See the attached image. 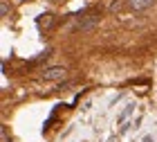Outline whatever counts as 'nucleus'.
<instances>
[{
    "instance_id": "obj_1",
    "label": "nucleus",
    "mask_w": 157,
    "mask_h": 142,
    "mask_svg": "<svg viewBox=\"0 0 157 142\" xmlns=\"http://www.w3.org/2000/svg\"><path fill=\"white\" fill-rule=\"evenodd\" d=\"M99 20H101V9H97V7H92V9H85L78 14V20L74 25L76 32H90L92 27L99 25Z\"/></svg>"
},
{
    "instance_id": "obj_2",
    "label": "nucleus",
    "mask_w": 157,
    "mask_h": 142,
    "mask_svg": "<svg viewBox=\"0 0 157 142\" xmlns=\"http://www.w3.org/2000/svg\"><path fill=\"white\" fill-rule=\"evenodd\" d=\"M65 75H67V70L63 66H52V68L43 70L40 79H45V81H61V79H65Z\"/></svg>"
},
{
    "instance_id": "obj_3",
    "label": "nucleus",
    "mask_w": 157,
    "mask_h": 142,
    "mask_svg": "<svg viewBox=\"0 0 157 142\" xmlns=\"http://www.w3.org/2000/svg\"><path fill=\"white\" fill-rule=\"evenodd\" d=\"M155 2V0H124V5L128 7L130 11H141V9H148Z\"/></svg>"
},
{
    "instance_id": "obj_4",
    "label": "nucleus",
    "mask_w": 157,
    "mask_h": 142,
    "mask_svg": "<svg viewBox=\"0 0 157 142\" xmlns=\"http://www.w3.org/2000/svg\"><path fill=\"white\" fill-rule=\"evenodd\" d=\"M52 23H54V16H49V14H45V16L38 18V27H40V30H47V27H52Z\"/></svg>"
},
{
    "instance_id": "obj_5",
    "label": "nucleus",
    "mask_w": 157,
    "mask_h": 142,
    "mask_svg": "<svg viewBox=\"0 0 157 142\" xmlns=\"http://www.w3.org/2000/svg\"><path fill=\"white\" fill-rule=\"evenodd\" d=\"M7 14H9V5H7V0H2V2H0V16L7 18Z\"/></svg>"
},
{
    "instance_id": "obj_6",
    "label": "nucleus",
    "mask_w": 157,
    "mask_h": 142,
    "mask_svg": "<svg viewBox=\"0 0 157 142\" xmlns=\"http://www.w3.org/2000/svg\"><path fill=\"white\" fill-rule=\"evenodd\" d=\"M130 111H132V106H128V108H126L124 113H121V117H119V124H121V122H124V120H126L128 115H130Z\"/></svg>"
},
{
    "instance_id": "obj_7",
    "label": "nucleus",
    "mask_w": 157,
    "mask_h": 142,
    "mask_svg": "<svg viewBox=\"0 0 157 142\" xmlns=\"http://www.w3.org/2000/svg\"><path fill=\"white\" fill-rule=\"evenodd\" d=\"M119 9H121V2H119V0H115V2L110 5V11H119Z\"/></svg>"
}]
</instances>
